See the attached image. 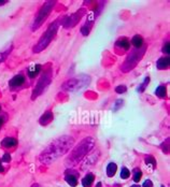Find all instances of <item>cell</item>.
Instances as JSON below:
<instances>
[{"instance_id": "f1b7e54d", "label": "cell", "mask_w": 170, "mask_h": 187, "mask_svg": "<svg viewBox=\"0 0 170 187\" xmlns=\"http://www.w3.org/2000/svg\"><path fill=\"white\" fill-rule=\"evenodd\" d=\"M163 52H164L166 55H169V42H168V41L166 42L164 47H163Z\"/></svg>"}, {"instance_id": "836d02e7", "label": "cell", "mask_w": 170, "mask_h": 187, "mask_svg": "<svg viewBox=\"0 0 170 187\" xmlns=\"http://www.w3.org/2000/svg\"><path fill=\"white\" fill-rule=\"evenodd\" d=\"M97 187H101V183H98V184H97Z\"/></svg>"}, {"instance_id": "3957f363", "label": "cell", "mask_w": 170, "mask_h": 187, "mask_svg": "<svg viewBox=\"0 0 170 187\" xmlns=\"http://www.w3.org/2000/svg\"><path fill=\"white\" fill-rule=\"evenodd\" d=\"M93 146H94V140H93V139L87 138L85 139V140H83V141L79 144V146L75 147L74 151L72 152V154L69 157V160L71 159V161L73 164L78 162L79 160H81L84 156L86 155V153L88 152Z\"/></svg>"}, {"instance_id": "7a4b0ae2", "label": "cell", "mask_w": 170, "mask_h": 187, "mask_svg": "<svg viewBox=\"0 0 170 187\" xmlns=\"http://www.w3.org/2000/svg\"><path fill=\"white\" fill-rule=\"evenodd\" d=\"M58 27H59V20H55L54 23H52L47 27L46 31L44 32V35L41 37V39L39 40L38 44L34 47V52L39 53L47 47V45L52 42V40L54 39L56 33H57Z\"/></svg>"}, {"instance_id": "2e32d148", "label": "cell", "mask_w": 170, "mask_h": 187, "mask_svg": "<svg viewBox=\"0 0 170 187\" xmlns=\"http://www.w3.org/2000/svg\"><path fill=\"white\" fill-rule=\"evenodd\" d=\"M131 43H133V45L135 46L136 49H140L142 44H143V38L139 35L134 36L133 39H131Z\"/></svg>"}, {"instance_id": "d4e9b609", "label": "cell", "mask_w": 170, "mask_h": 187, "mask_svg": "<svg viewBox=\"0 0 170 187\" xmlns=\"http://www.w3.org/2000/svg\"><path fill=\"white\" fill-rule=\"evenodd\" d=\"M127 90V87L124 86V85H120V86H117L115 88V92H117V94H124V92H126Z\"/></svg>"}, {"instance_id": "7402d4cb", "label": "cell", "mask_w": 170, "mask_h": 187, "mask_svg": "<svg viewBox=\"0 0 170 187\" xmlns=\"http://www.w3.org/2000/svg\"><path fill=\"white\" fill-rule=\"evenodd\" d=\"M141 176H142V172L140 171L139 169H136L135 172H134V181L137 183V182H139L140 180H141Z\"/></svg>"}, {"instance_id": "8d00e7d4", "label": "cell", "mask_w": 170, "mask_h": 187, "mask_svg": "<svg viewBox=\"0 0 170 187\" xmlns=\"http://www.w3.org/2000/svg\"><path fill=\"white\" fill-rule=\"evenodd\" d=\"M0 110H1V107H0Z\"/></svg>"}, {"instance_id": "4dcf8cb0", "label": "cell", "mask_w": 170, "mask_h": 187, "mask_svg": "<svg viewBox=\"0 0 170 187\" xmlns=\"http://www.w3.org/2000/svg\"><path fill=\"white\" fill-rule=\"evenodd\" d=\"M3 123H4V116H0V128L3 125Z\"/></svg>"}, {"instance_id": "ba28073f", "label": "cell", "mask_w": 170, "mask_h": 187, "mask_svg": "<svg viewBox=\"0 0 170 187\" xmlns=\"http://www.w3.org/2000/svg\"><path fill=\"white\" fill-rule=\"evenodd\" d=\"M90 82V78H84V80H79V79H73V80H70L69 82H67L65 85H63V88L66 89V90H77V89L81 88L82 86L88 84Z\"/></svg>"}, {"instance_id": "8fae6325", "label": "cell", "mask_w": 170, "mask_h": 187, "mask_svg": "<svg viewBox=\"0 0 170 187\" xmlns=\"http://www.w3.org/2000/svg\"><path fill=\"white\" fill-rule=\"evenodd\" d=\"M41 69H42V67L41 65H34V66H30L27 69V73H28V76L30 79H34L36 78L39 73H40Z\"/></svg>"}, {"instance_id": "e575fe53", "label": "cell", "mask_w": 170, "mask_h": 187, "mask_svg": "<svg viewBox=\"0 0 170 187\" xmlns=\"http://www.w3.org/2000/svg\"><path fill=\"white\" fill-rule=\"evenodd\" d=\"M32 187H40V186H39V185H38V184H35V185H34V186H32Z\"/></svg>"}, {"instance_id": "4316f807", "label": "cell", "mask_w": 170, "mask_h": 187, "mask_svg": "<svg viewBox=\"0 0 170 187\" xmlns=\"http://www.w3.org/2000/svg\"><path fill=\"white\" fill-rule=\"evenodd\" d=\"M123 104H124V101L121 100V99H120V100H117L115 102V106H114V110H115V111H117L120 108L123 107Z\"/></svg>"}, {"instance_id": "1f68e13d", "label": "cell", "mask_w": 170, "mask_h": 187, "mask_svg": "<svg viewBox=\"0 0 170 187\" xmlns=\"http://www.w3.org/2000/svg\"><path fill=\"white\" fill-rule=\"evenodd\" d=\"M0 172H3V167L2 164H1V161H0Z\"/></svg>"}, {"instance_id": "5bb4252c", "label": "cell", "mask_w": 170, "mask_h": 187, "mask_svg": "<svg viewBox=\"0 0 170 187\" xmlns=\"http://www.w3.org/2000/svg\"><path fill=\"white\" fill-rule=\"evenodd\" d=\"M1 144H2V146L6 147V148H11V147H14L15 145L18 144V141H16V139L8 137V138H6L1 142Z\"/></svg>"}, {"instance_id": "9c48e42d", "label": "cell", "mask_w": 170, "mask_h": 187, "mask_svg": "<svg viewBox=\"0 0 170 187\" xmlns=\"http://www.w3.org/2000/svg\"><path fill=\"white\" fill-rule=\"evenodd\" d=\"M24 83H25V76L22 74H18V75H14V76L10 80L9 85H10V87L14 88V87L22 86Z\"/></svg>"}, {"instance_id": "7c38bea8", "label": "cell", "mask_w": 170, "mask_h": 187, "mask_svg": "<svg viewBox=\"0 0 170 187\" xmlns=\"http://www.w3.org/2000/svg\"><path fill=\"white\" fill-rule=\"evenodd\" d=\"M116 46H118V47H121V49H129L130 42H129V40L125 37L120 38V39L116 41Z\"/></svg>"}, {"instance_id": "d590c367", "label": "cell", "mask_w": 170, "mask_h": 187, "mask_svg": "<svg viewBox=\"0 0 170 187\" xmlns=\"http://www.w3.org/2000/svg\"><path fill=\"white\" fill-rule=\"evenodd\" d=\"M131 187H140V186H136V185H133Z\"/></svg>"}, {"instance_id": "484cf974", "label": "cell", "mask_w": 170, "mask_h": 187, "mask_svg": "<svg viewBox=\"0 0 170 187\" xmlns=\"http://www.w3.org/2000/svg\"><path fill=\"white\" fill-rule=\"evenodd\" d=\"M90 28H88V27L85 26V25L81 28V32H82V35L83 36H88L90 35Z\"/></svg>"}, {"instance_id": "52a82bcc", "label": "cell", "mask_w": 170, "mask_h": 187, "mask_svg": "<svg viewBox=\"0 0 170 187\" xmlns=\"http://www.w3.org/2000/svg\"><path fill=\"white\" fill-rule=\"evenodd\" d=\"M85 13V10L84 9H81L80 11L75 12L74 14H71V15H68L63 20V26L65 28H70V27H73L75 26L77 24L80 22L81 17L83 16V14Z\"/></svg>"}, {"instance_id": "83f0119b", "label": "cell", "mask_w": 170, "mask_h": 187, "mask_svg": "<svg viewBox=\"0 0 170 187\" xmlns=\"http://www.w3.org/2000/svg\"><path fill=\"white\" fill-rule=\"evenodd\" d=\"M10 160H11V156H10L9 153H6V154L3 155L2 159H1V161H3V162H9Z\"/></svg>"}, {"instance_id": "d6986e66", "label": "cell", "mask_w": 170, "mask_h": 187, "mask_svg": "<svg viewBox=\"0 0 170 187\" xmlns=\"http://www.w3.org/2000/svg\"><path fill=\"white\" fill-rule=\"evenodd\" d=\"M155 95L157 96V97H159V98L166 97V86L159 85V86L155 89Z\"/></svg>"}, {"instance_id": "d6a6232c", "label": "cell", "mask_w": 170, "mask_h": 187, "mask_svg": "<svg viewBox=\"0 0 170 187\" xmlns=\"http://www.w3.org/2000/svg\"><path fill=\"white\" fill-rule=\"evenodd\" d=\"M6 2H7L6 0H2V1H0V6H2V4H4Z\"/></svg>"}, {"instance_id": "30bf717a", "label": "cell", "mask_w": 170, "mask_h": 187, "mask_svg": "<svg viewBox=\"0 0 170 187\" xmlns=\"http://www.w3.org/2000/svg\"><path fill=\"white\" fill-rule=\"evenodd\" d=\"M170 65V59L168 56H165V57L159 58L157 63H156V66H157V69L158 70H165L168 69Z\"/></svg>"}, {"instance_id": "cb8c5ba5", "label": "cell", "mask_w": 170, "mask_h": 187, "mask_svg": "<svg viewBox=\"0 0 170 187\" xmlns=\"http://www.w3.org/2000/svg\"><path fill=\"white\" fill-rule=\"evenodd\" d=\"M11 51H12V47H10V49H8L6 51V52H2V53H0V63H2L4 59L7 58V56L11 53Z\"/></svg>"}, {"instance_id": "e0dca14e", "label": "cell", "mask_w": 170, "mask_h": 187, "mask_svg": "<svg viewBox=\"0 0 170 187\" xmlns=\"http://www.w3.org/2000/svg\"><path fill=\"white\" fill-rule=\"evenodd\" d=\"M116 170H117L116 164H114V162H110V164L107 166V175L110 176V178L114 176L116 173Z\"/></svg>"}, {"instance_id": "8992f818", "label": "cell", "mask_w": 170, "mask_h": 187, "mask_svg": "<svg viewBox=\"0 0 170 187\" xmlns=\"http://www.w3.org/2000/svg\"><path fill=\"white\" fill-rule=\"evenodd\" d=\"M144 54V49H136L134 52L130 53V55H128L126 58V60H125L124 65L122 67V69L124 72L129 71L130 69H133L134 67L138 63V61L141 59V57L143 56Z\"/></svg>"}, {"instance_id": "5b68a950", "label": "cell", "mask_w": 170, "mask_h": 187, "mask_svg": "<svg viewBox=\"0 0 170 187\" xmlns=\"http://www.w3.org/2000/svg\"><path fill=\"white\" fill-rule=\"evenodd\" d=\"M51 80H52V69L51 68H47L45 71L42 73L41 78L38 81L37 85H36L34 92H32L31 99L37 98L38 96H40L42 92L45 90V88L50 85L51 83Z\"/></svg>"}, {"instance_id": "f546056e", "label": "cell", "mask_w": 170, "mask_h": 187, "mask_svg": "<svg viewBox=\"0 0 170 187\" xmlns=\"http://www.w3.org/2000/svg\"><path fill=\"white\" fill-rule=\"evenodd\" d=\"M142 187H153V183L150 181V180H147V181L144 182Z\"/></svg>"}, {"instance_id": "6da1fadb", "label": "cell", "mask_w": 170, "mask_h": 187, "mask_svg": "<svg viewBox=\"0 0 170 187\" xmlns=\"http://www.w3.org/2000/svg\"><path fill=\"white\" fill-rule=\"evenodd\" d=\"M74 143L73 138L69 135H63L61 138H58L57 140L53 141L50 144L49 147L42 153L41 155V160L44 164H51L55 161L58 157L66 154L72 146V144Z\"/></svg>"}, {"instance_id": "603a6c76", "label": "cell", "mask_w": 170, "mask_h": 187, "mask_svg": "<svg viewBox=\"0 0 170 187\" xmlns=\"http://www.w3.org/2000/svg\"><path fill=\"white\" fill-rule=\"evenodd\" d=\"M145 164H147V166H151V169H153V168L156 166V162L152 156H149V157L145 159Z\"/></svg>"}, {"instance_id": "277c9868", "label": "cell", "mask_w": 170, "mask_h": 187, "mask_svg": "<svg viewBox=\"0 0 170 187\" xmlns=\"http://www.w3.org/2000/svg\"><path fill=\"white\" fill-rule=\"evenodd\" d=\"M56 4V1H46L44 3L42 8L39 10L38 14L36 15L35 20H34V25H32V30H36L46 20V18L49 17V15L51 14V12L53 11V8Z\"/></svg>"}, {"instance_id": "4fadbf2b", "label": "cell", "mask_w": 170, "mask_h": 187, "mask_svg": "<svg viewBox=\"0 0 170 187\" xmlns=\"http://www.w3.org/2000/svg\"><path fill=\"white\" fill-rule=\"evenodd\" d=\"M52 121H53V113L51 112V111H47V112H45L43 115L41 116L40 124L41 125H47Z\"/></svg>"}, {"instance_id": "44dd1931", "label": "cell", "mask_w": 170, "mask_h": 187, "mask_svg": "<svg viewBox=\"0 0 170 187\" xmlns=\"http://www.w3.org/2000/svg\"><path fill=\"white\" fill-rule=\"evenodd\" d=\"M130 175V171L128 169H127L126 167H123L121 170V178H123V180H127V178H129Z\"/></svg>"}, {"instance_id": "9a60e30c", "label": "cell", "mask_w": 170, "mask_h": 187, "mask_svg": "<svg viewBox=\"0 0 170 187\" xmlns=\"http://www.w3.org/2000/svg\"><path fill=\"white\" fill-rule=\"evenodd\" d=\"M93 182H94V174L88 173V174H86V175L84 176L83 180H82V185H83V187H90L93 184Z\"/></svg>"}, {"instance_id": "ffe728a7", "label": "cell", "mask_w": 170, "mask_h": 187, "mask_svg": "<svg viewBox=\"0 0 170 187\" xmlns=\"http://www.w3.org/2000/svg\"><path fill=\"white\" fill-rule=\"evenodd\" d=\"M149 83H150V78L147 76V78H145L144 79V81H143V83L140 85V86L138 87V92H144V89H145V87L149 85Z\"/></svg>"}, {"instance_id": "ac0fdd59", "label": "cell", "mask_w": 170, "mask_h": 187, "mask_svg": "<svg viewBox=\"0 0 170 187\" xmlns=\"http://www.w3.org/2000/svg\"><path fill=\"white\" fill-rule=\"evenodd\" d=\"M65 180H66V182L71 187H75L78 185V178H77L75 175H73V174H67Z\"/></svg>"}]
</instances>
